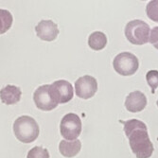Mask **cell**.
<instances>
[{
  "instance_id": "6",
  "label": "cell",
  "mask_w": 158,
  "mask_h": 158,
  "mask_svg": "<svg viewBox=\"0 0 158 158\" xmlns=\"http://www.w3.org/2000/svg\"><path fill=\"white\" fill-rule=\"evenodd\" d=\"M33 100L36 107L43 111H51L59 104L51 90V85L48 84L42 85L35 90Z\"/></svg>"
},
{
  "instance_id": "19",
  "label": "cell",
  "mask_w": 158,
  "mask_h": 158,
  "mask_svg": "<svg viewBox=\"0 0 158 158\" xmlns=\"http://www.w3.org/2000/svg\"><path fill=\"white\" fill-rule=\"evenodd\" d=\"M157 105H158V100H157Z\"/></svg>"
},
{
  "instance_id": "1",
  "label": "cell",
  "mask_w": 158,
  "mask_h": 158,
  "mask_svg": "<svg viewBox=\"0 0 158 158\" xmlns=\"http://www.w3.org/2000/svg\"><path fill=\"white\" fill-rule=\"evenodd\" d=\"M122 124L125 135L129 138V144L136 158H150L153 152V145L145 123L138 119H130Z\"/></svg>"
},
{
  "instance_id": "9",
  "label": "cell",
  "mask_w": 158,
  "mask_h": 158,
  "mask_svg": "<svg viewBox=\"0 0 158 158\" xmlns=\"http://www.w3.org/2000/svg\"><path fill=\"white\" fill-rule=\"evenodd\" d=\"M35 31L41 40L51 42L58 36L59 28L58 26L51 20H42L35 27Z\"/></svg>"
},
{
  "instance_id": "3",
  "label": "cell",
  "mask_w": 158,
  "mask_h": 158,
  "mask_svg": "<svg viewBox=\"0 0 158 158\" xmlns=\"http://www.w3.org/2000/svg\"><path fill=\"white\" fill-rule=\"evenodd\" d=\"M125 36L133 45L142 46L150 40V26L142 20H133L128 22L125 27Z\"/></svg>"
},
{
  "instance_id": "4",
  "label": "cell",
  "mask_w": 158,
  "mask_h": 158,
  "mask_svg": "<svg viewBox=\"0 0 158 158\" xmlns=\"http://www.w3.org/2000/svg\"><path fill=\"white\" fill-rule=\"evenodd\" d=\"M114 69L121 76H132L139 67V62L135 55L131 52H121L114 57Z\"/></svg>"
},
{
  "instance_id": "8",
  "label": "cell",
  "mask_w": 158,
  "mask_h": 158,
  "mask_svg": "<svg viewBox=\"0 0 158 158\" xmlns=\"http://www.w3.org/2000/svg\"><path fill=\"white\" fill-rule=\"evenodd\" d=\"M51 85V90L58 100L59 104L67 103L73 98L74 96V90L71 83L64 80H60L54 81Z\"/></svg>"
},
{
  "instance_id": "15",
  "label": "cell",
  "mask_w": 158,
  "mask_h": 158,
  "mask_svg": "<svg viewBox=\"0 0 158 158\" xmlns=\"http://www.w3.org/2000/svg\"><path fill=\"white\" fill-rule=\"evenodd\" d=\"M146 12L148 17L154 22L158 23V0L150 1L146 7Z\"/></svg>"
},
{
  "instance_id": "16",
  "label": "cell",
  "mask_w": 158,
  "mask_h": 158,
  "mask_svg": "<svg viewBox=\"0 0 158 158\" xmlns=\"http://www.w3.org/2000/svg\"><path fill=\"white\" fill-rule=\"evenodd\" d=\"M27 158H49V152L43 147H34L28 152Z\"/></svg>"
},
{
  "instance_id": "18",
  "label": "cell",
  "mask_w": 158,
  "mask_h": 158,
  "mask_svg": "<svg viewBox=\"0 0 158 158\" xmlns=\"http://www.w3.org/2000/svg\"><path fill=\"white\" fill-rule=\"evenodd\" d=\"M149 42L156 49H158V27H154L151 31Z\"/></svg>"
},
{
  "instance_id": "14",
  "label": "cell",
  "mask_w": 158,
  "mask_h": 158,
  "mask_svg": "<svg viewBox=\"0 0 158 158\" xmlns=\"http://www.w3.org/2000/svg\"><path fill=\"white\" fill-rule=\"evenodd\" d=\"M0 13H1V30H0V32L3 34L11 27L12 16L9 11L5 10H1Z\"/></svg>"
},
{
  "instance_id": "2",
  "label": "cell",
  "mask_w": 158,
  "mask_h": 158,
  "mask_svg": "<svg viewBox=\"0 0 158 158\" xmlns=\"http://www.w3.org/2000/svg\"><path fill=\"white\" fill-rule=\"evenodd\" d=\"M13 132L19 141L31 143L38 137L40 130L34 118L28 116H22L14 121Z\"/></svg>"
},
{
  "instance_id": "17",
  "label": "cell",
  "mask_w": 158,
  "mask_h": 158,
  "mask_svg": "<svg viewBox=\"0 0 158 158\" xmlns=\"http://www.w3.org/2000/svg\"><path fill=\"white\" fill-rule=\"evenodd\" d=\"M146 80L152 88V93L153 94L158 87V70H150L146 74Z\"/></svg>"
},
{
  "instance_id": "12",
  "label": "cell",
  "mask_w": 158,
  "mask_h": 158,
  "mask_svg": "<svg viewBox=\"0 0 158 158\" xmlns=\"http://www.w3.org/2000/svg\"><path fill=\"white\" fill-rule=\"evenodd\" d=\"M81 149V143L79 139L73 141L62 140L59 145L60 152L63 156L66 158H71L76 156Z\"/></svg>"
},
{
  "instance_id": "13",
  "label": "cell",
  "mask_w": 158,
  "mask_h": 158,
  "mask_svg": "<svg viewBox=\"0 0 158 158\" xmlns=\"http://www.w3.org/2000/svg\"><path fill=\"white\" fill-rule=\"evenodd\" d=\"M88 45L94 50H102L107 45V37L102 31H95L88 38Z\"/></svg>"
},
{
  "instance_id": "7",
  "label": "cell",
  "mask_w": 158,
  "mask_h": 158,
  "mask_svg": "<svg viewBox=\"0 0 158 158\" xmlns=\"http://www.w3.org/2000/svg\"><path fill=\"white\" fill-rule=\"evenodd\" d=\"M75 90L79 98L83 99L91 98L98 91V81L92 76H82L75 81Z\"/></svg>"
},
{
  "instance_id": "5",
  "label": "cell",
  "mask_w": 158,
  "mask_h": 158,
  "mask_svg": "<svg viewBox=\"0 0 158 158\" xmlns=\"http://www.w3.org/2000/svg\"><path fill=\"white\" fill-rule=\"evenodd\" d=\"M61 135L69 141L76 140L81 133V120L74 113L66 114L62 118L60 124Z\"/></svg>"
},
{
  "instance_id": "11",
  "label": "cell",
  "mask_w": 158,
  "mask_h": 158,
  "mask_svg": "<svg viewBox=\"0 0 158 158\" xmlns=\"http://www.w3.org/2000/svg\"><path fill=\"white\" fill-rule=\"evenodd\" d=\"M22 91L19 87L15 85H6L1 89L0 97H1L2 102L7 105H12L17 103L21 99Z\"/></svg>"
},
{
  "instance_id": "10",
  "label": "cell",
  "mask_w": 158,
  "mask_h": 158,
  "mask_svg": "<svg viewBox=\"0 0 158 158\" xmlns=\"http://www.w3.org/2000/svg\"><path fill=\"white\" fill-rule=\"evenodd\" d=\"M147 105V98L140 91L130 93L125 99V107L131 113H137L144 110Z\"/></svg>"
}]
</instances>
